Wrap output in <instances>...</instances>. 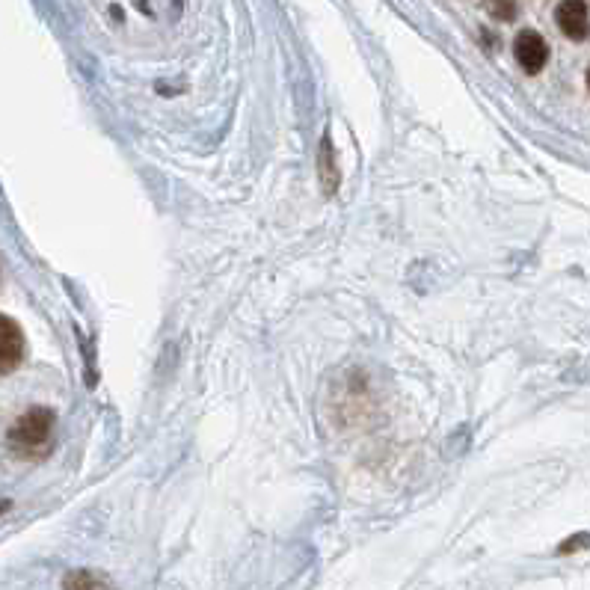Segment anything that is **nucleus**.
Returning a JSON list of instances; mask_svg holds the SVG:
<instances>
[{
	"mask_svg": "<svg viewBox=\"0 0 590 590\" xmlns=\"http://www.w3.org/2000/svg\"><path fill=\"white\" fill-rule=\"evenodd\" d=\"M484 9L496 18V21H513L516 18V0H484Z\"/></svg>",
	"mask_w": 590,
	"mask_h": 590,
	"instance_id": "obj_6",
	"label": "nucleus"
},
{
	"mask_svg": "<svg viewBox=\"0 0 590 590\" xmlns=\"http://www.w3.org/2000/svg\"><path fill=\"white\" fill-rule=\"evenodd\" d=\"M21 359H24V333L12 318L0 315V377L12 374L21 365Z\"/></svg>",
	"mask_w": 590,
	"mask_h": 590,
	"instance_id": "obj_4",
	"label": "nucleus"
},
{
	"mask_svg": "<svg viewBox=\"0 0 590 590\" xmlns=\"http://www.w3.org/2000/svg\"><path fill=\"white\" fill-rule=\"evenodd\" d=\"M555 21L561 27V33L573 42H582L590 36V12L585 0H564L555 9Z\"/></svg>",
	"mask_w": 590,
	"mask_h": 590,
	"instance_id": "obj_3",
	"label": "nucleus"
},
{
	"mask_svg": "<svg viewBox=\"0 0 590 590\" xmlns=\"http://www.w3.org/2000/svg\"><path fill=\"white\" fill-rule=\"evenodd\" d=\"M104 582L101 579H89V576H69L66 579V588H101Z\"/></svg>",
	"mask_w": 590,
	"mask_h": 590,
	"instance_id": "obj_7",
	"label": "nucleus"
},
{
	"mask_svg": "<svg viewBox=\"0 0 590 590\" xmlns=\"http://www.w3.org/2000/svg\"><path fill=\"white\" fill-rule=\"evenodd\" d=\"M318 175H321V187L327 196H333L338 190V164H336V152H333V137L324 134L321 137V149H318Z\"/></svg>",
	"mask_w": 590,
	"mask_h": 590,
	"instance_id": "obj_5",
	"label": "nucleus"
},
{
	"mask_svg": "<svg viewBox=\"0 0 590 590\" xmlns=\"http://www.w3.org/2000/svg\"><path fill=\"white\" fill-rule=\"evenodd\" d=\"M54 413L48 407L27 410L9 430V448L18 457H42L54 442Z\"/></svg>",
	"mask_w": 590,
	"mask_h": 590,
	"instance_id": "obj_1",
	"label": "nucleus"
},
{
	"mask_svg": "<svg viewBox=\"0 0 590 590\" xmlns=\"http://www.w3.org/2000/svg\"><path fill=\"white\" fill-rule=\"evenodd\" d=\"M513 54H516V63L522 66V72H528V75H540L549 63V45L537 30H522L513 42Z\"/></svg>",
	"mask_w": 590,
	"mask_h": 590,
	"instance_id": "obj_2",
	"label": "nucleus"
},
{
	"mask_svg": "<svg viewBox=\"0 0 590 590\" xmlns=\"http://www.w3.org/2000/svg\"><path fill=\"white\" fill-rule=\"evenodd\" d=\"M588 89H590V72H588Z\"/></svg>",
	"mask_w": 590,
	"mask_h": 590,
	"instance_id": "obj_8",
	"label": "nucleus"
}]
</instances>
